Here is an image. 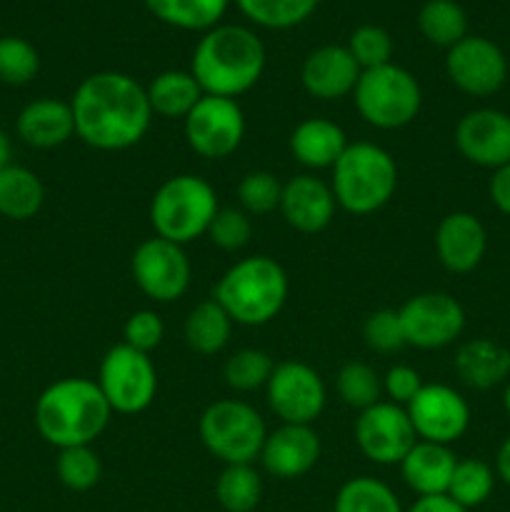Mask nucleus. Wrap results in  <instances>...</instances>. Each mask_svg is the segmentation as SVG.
<instances>
[{
  "instance_id": "f257e3e1",
  "label": "nucleus",
  "mask_w": 510,
  "mask_h": 512,
  "mask_svg": "<svg viewBox=\"0 0 510 512\" xmlns=\"http://www.w3.org/2000/svg\"><path fill=\"white\" fill-rule=\"evenodd\" d=\"M75 135L95 150H128L145 138L153 120L145 88L118 70L88 75L70 100Z\"/></svg>"
},
{
  "instance_id": "f03ea898",
  "label": "nucleus",
  "mask_w": 510,
  "mask_h": 512,
  "mask_svg": "<svg viewBox=\"0 0 510 512\" xmlns=\"http://www.w3.org/2000/svg\"><path fill=\"white\" fill-rule=\"evenodd\" d=\"M265 70L263 40L240 25H215L195 45L190 73L205 95L238 98Z\"/></svg>"
},
{
  "instance_id": "7ed1b4c3",
  "label": "nucleus",
  "mask_w": 510,
  "mask_h": 512,
  "mask_svg": "<svg viewBox=\"0 0 510 512\" xmlns=\"http://www.w3.org/2000/svg\"><path fill=\"white\" fill-rule=\"evenodd\" d=\"M113 415L98 383L88 378H63L40 393L35 403V428L45 443L58 450L93 445Z\"/></svg>"
},
{
  "instance_id": "20e7f679",
  "label": "nucleus",
  "mask_w": 510,
  "mask_h": 512,
  "mask_svg": "<svg viewBox=\"0 0 510 512\" xmlns=\"http://www.w3.org/2000/svg\"><path fill=\"white\" fill-rule=\"evenodd\" d=\"M230 320L248 328L270 323L288 300V275L278 260L250 255L230 265L213 290Z\"/></svg>"
},
{
  "instance_id": "39448f33",
  "label": "nucleus",
  "mask_w": 510,
  "mask_h": 512,
  "mask_svg": "<svg viewBox=\"0 0 510 512\" xmlns=\"http://www.w3.org/2000/svg\"><path fill=\"white\" fill-rule=\"evenodd\" d=\"M330 190L335 203L353 215H370L390 203L398 185L393 155L375 143H355L345 148L333 165Z\"/></svg>"
},
{
  "instance_id": "423d86ee",
  "label": "nucleus",
  "mask_w": 510,
  "mask_h": 512,
  "mask_svg": "<svg viewBox=\"0 0 510 512\" xmlns=\"http://www.w3.org/2000/svg\"><path fill=\"white\" fill-rule=\"evenodd\" d=\"M218 213V195L198 175H173L155 190L150 200V223L155 235L175 245H188L208 235Z\"/></svg>"
},
{
  "instance_id": "0eeeda50",
  "label": "nucleus",
  "mask_w": 510,
  "mask_h": 512,
  "mask_svg": "<svg viewBox=\"0 0 510 512\" xmlns=\"http://www.w3.org/2000/svg\"><path fill=\"white\" fill-rule=\"evenodd\" d=\"M353 100L365 123L380 130H398L418 118L423 93L410 70L385 63L360 73Z\"/></svg>"
},
{
  "instance_id": "6e6552de",
  "label": "nucleus",
  "mask_w": 510,
  "mask_h": 512,
  "mask_svg": "<svg viewBox=\"0 0 510 512\" xmlns=\"http://www.w3.org/2000/svg\"><path fill=\"white\" fill-rule=\"evenodd\" d=\"M265 438L263 418L243 400H218L200 415V440L225 465H253Z\"/></svg>"
},
{
  "instance_id": "1a4fd4ad",
  "label": "nucleus",
  "mask_w": 510,
  "mask_h": 512,
  "mask_svg": "<svg viewBox=\"0 0 510 512\" xmlns=\"http://www.w3.org/2000/svg\"><path fill=\"white\" fill-rule=\"evenodd\" d=\"M98 388L110 410L120 415H138L153 405L158 393V373L148 353L120 343L105 353L98 373Z\"/></svg>"
},
{
  "instance_id": "9d476101",
  "label": "nucleus",
  "mask_w": 510,
  "mask_h": 512,
  "mask_svg": "<svg viewBox=\"0 0 510 512\" xmlns=\"http://www.w3.org/2000/svg\"><path fill=\"white\" fill-rule=\"evenodd\" d=\"M183 120L190 150L205 160L228 158L245 138V115L233 98L203 95Z\"/></svg>"
},
{
  "instance_id": "9b49d317",
  "label": "nucleus",
  "mask_w": 510,
  "mask_h": 512,
  "mask_svg": "<svg viewBox=\"0 0 510 512\" xmlns=\"http://www.w3.org/2000/svg\"><path fill=\"white\" fill-rule=\"evenodd\" d=\"M405 345L418 350H440L455 343L465 330V310L448 293L413 295L398 310Z\"/></svg>"
},
{
  "instance_id": "f8f14e48",
  "label": "nucleus",
  "mask_w": 510,
  "mask_h": 512,
  "mask_svg": "<svg viewBox=\"0 0 510 512\" xmlns=\"http://www.w3.org/2000/svg\"><path fill=\"white\" fill-rule=\"evenodd\" d=\"M355 443L375 465H400L408 450L418 443L408 410L390 400L360 410L355 420Z\"/></svg>"
},
{
  "instance_id": "ddd939ff",
  "label": "nucleus",
  "mask_w": 510,
  "mask_h": 512,
  "mask_svg": "<svg viewBox=\"0 0 510 512\" xmlns=\"http://www.w3.org/2000/svg\"><path fill=\"white\" fill-rule=\"evenodd\" d=\"M130 270L135 285L155 303H173L190 288V260L183 245H175L158 235L135 248Z\"/></svg>"
},
{
  "instance_id": "4468645a",
  "label": "nucleus",
  "mask_w": 510,
  "mask_h": 512,
  "mask_svg": "<svg viewBox=\"0 0 510 512\" xmlns=\"http://www.w3.org/2000/svg\"><path fill=\"white\" fill-rule=\"evenodd\" d=\"M445 73L465 95L488 98L505 85L508 60L493 40L483 35H465L445 55Z\"/></svg>"
},
{
  "instance_id": "2eb2a0df",
  "label": "nucleus",
  "mask_w": 510,
  "mask_h": 512,
  "mask_svg": "<svg viewBox=\"0 0 510 512\" xmlns=\"http://www.w3.org/2000/svg\"><path fill=\"white\" fill-rule=\"evenodd\" d=\"M268 405L285 425H310L325 408V385L310 365L288 360L273 368L268 380Z\"/></svg>"
},
{
  "instance_id": "dca6fc26",
  "label": "nucleus",
  "mask_w": 510,
  "mask_h": 512,
  "mask_svg": "<svg viewBox=\"0 0 510 512\" xmlns=\"http://www.w3.org/2000/svg\"><path fill=\"white\" fill-rule=\"evenodd\" d=\"M418 440L425 443L448 445L465 435L470 425V405L463 395L450 385L430 383L418 390L413 400L405 405Z\"/></svg>"
},
{
  "instance_id": "f3484780",
  "label": "nucleus",
  "mask_w": 510,
  "mask_h": 512,
  "mask_svg": "<svg viewBox=\"0 0 510 512\" xmlns=\"http://www.w3.org/2000/svg\"><path fill=\"white\" fill-rule=\"evenodd\" d=\"M455 148L468 163L503 168L510 163V115L495 108L470 110L455 125Z\"/></svg>"
},
{
  "instance_id": "a211bd4d",
  "label": "nucleus",
  "mask_w": 510,
  "mask_h": 512,
  "mask_svg": "<svg viewBox=\"0 0 510 512\" xmlns=\"http://www.w3.org/2000/svg\"><path fill=\"white\" fill-rule=\"evenodd\" d=\"M320 458V438L310 425H280L268 433L260 460L273 478L295 480L315 468Z\"/></svg>"
},
{
  "instance_id": "6ab92c4d",
  "label": "nucleus",
  "mask_w": 510,
  "mask_h": 512,
  "mask_svg": "<svg viewBox=\"0 0 510 512\" xmlns=\"http://www.w3.org/2000/svg\"><path fill=\"white\" fill-rule=\"evenodd\" d=\"M335 208L338 203L330 185L315 175H295L283 185L280 213L298 233L313 235L328 228L335 218Z\"/></svg>"
},
{
  "instance_id": "aec40b11",
  "label": "nucleus",
  "mask_w": 510,
  "mask_h": 512,
  "mask_svg": "<svg viewBox=\"0 0 510 512\" xmlns=\"http://www.w3.org/2000/svg\"><path fill=\"white\" fill-rule=\"evenodd\" d=\"M488 250L485 225L473 213H450L440 220L435 230V253L450 273H470L478 268Z\"/></svg>"
},
{
  "instance_id": "412c9836",
  "label": "nucleus",
  "mask_w": 510,
  "mask_h": 512,
  "mask_svg": "<svg viewBox=\"0 0 510 512\" xmlns=\"http://www.w3.org/2000/svg\"><path fill=\"white\" fill-rule=\"evenodd\" d=\"M360 65L345 45H323L305 58L300 68L305 93L318 100H340L358 85Z\"/></svg>"
},
{
  "instance_id": "4be33fe9",
  "label": "nucleus",
  "mask_w": 510,
  "mask_h": 512,
  "mask_svg": "<svg viewBox=\"0 0 510 512\" xmlns=\"http://www.w3.org/2000/svg\"><path fill=\"white\" fill-rule=\"evenodd\" d=\"M18 135L25 145L40 150L58 148L75 135L70 103L55 98H38L25 105L18 115Z\"/></svg>"
},
{
  "instance_id": "5701e85b",
  "label": "nucleus",
  "mask_w": 510,
  "mask_h": 512,
  "mask_svg": "<svg viewBox=\"0 0 510 512\" xmlns=\"http://www.w3.org/2000/svg\"><path fill=\"white\" fill-rule=\"evenodd\" d=\"M455 465L458 460L448 445L418 440L400 463V473H403L405 485L418 493V498H430V495L448 493Z\"/></svg>"
},
{
  "instance_id": "b1692460",
  "label": "nucleus",
  "mask_w": 510,
  "mask_h": 512,
  "mask_svg": "<svg viewBox=\"0 0 510 512\" xmlns=\"http://www.w3.org/2000/svg\"><path fill=\"white\" fill-rule=\"evenodd\" d=\"M348 148L340 125L328 118H308L290 133V153L300 165L310 170L333 168Z\"/></svg>"
},
{
  "instance_id": "393cba45",
  "label": "nucleus",
  "mask_w": 510,
  "mask_h": 512,
  "mask_svg": "<svg viewBox=\"0 0 510 512\" xmlns=\"http://www.w3.org/2000/svg\"><path fill=\"white\" fill-rule=\"evenodd\" d=\"M455 373L465 385L488 390L510 375V350L490 338H475L455 353Z\"/></svg>"
},
{
  "instance_id": "a878e982",
  "label": "nucleus",
  "mask_w": 510,
  "mask_h": 512,
  "mask_svg": "<svg viewBox=\"0 0 510 512\" xmlns=\"http://www.w3.org/2000/svg\"><path fill=\"white\" fill-rule=\"evenodd\" d=\"M153 115L160 118H185L203 98V88L190 70H165L155 75L145 88Z\"/></svg>"
},
{
  "instance_id": "bb28decb",
  "label": "nucleus",
  "mask_w": 510,
  "mask_h": 512,
  "mask_svg": "<svg viewBox=\"0 0 510 512\" xmlns=\"http://www.w3.org/2000/svg\"><path fill=\"white\" fill-rule=\"evenodd\" d=\"M45 188L38 175L20 165L0 170V215L8 220H30L43 208Z\"/></svg>"
},
{
  "instance_id": "cd10ccee",
  "label": "nucleus",
  "mask_w": 510,
  "mask_h": 512,
  "mask_svg": "<svg viewBox=\"0 0 510 512\" xmlns=\"http://www.w3.org/2000/svg\"><path fill=\"white\" fill-rule=\"evenodd\" d=\"M233 320L220 308L218 300H203L190 310L185 320V343L200 355H215L228 345Z\"/></svg>"
},
{
  "instance_id": "c85d7f7f",
  "label": "nucleus",
  "mask_w": 510,
  "mask_h": 512,
  "mask_svg": "<svg viewBox=\"0 0 510 512\" xmlns=\"http://www.w3.org/2000/svg\"><path fill=\"white\" fill-rule=\"evenodd\" d=\"M143 3L160 23L208 33L220 23L230 0H143Z\"/></svg>"
},
{
  "instance_id": "c756f323",
  "label": "nucleus",
  "mask_w": 510,
  "mask_h": 512,
  "mask_svg": "<svg viewBox=\"0 0 510 512\" xmlns=\"http://www.w3.org/2000/svg\"><path fill=\"white\" fill-rule=\"evenodd\" d=\"M418 28L428 43L450 50L468 35V15L455 0H428L418 13Z\"/></svg>"
},
{
  "instance_id": "7c9ffc66",
  "label": "nucleus",
  "mask_w": 510,
  "mask_h": 512,
  "mask_svg": "<svg viewBox=\"0 0 510 512\" xmlns=\"http://www.w3.org/2000/svg\"><path fill=\"white\" fill-rule=\"evenodd\" d=\"M215 498L225 512H253L263 498V480L253 465H225L215 480Z\"/></svg>"
},
{
  "instance_id": "2f4dec72",
  "label": "nucleus",
  "mask_w": 510,
  "mask_h": 512,
  "mask_svg": "<svg viewBox=\"0 0 510 512\" xmlns=\"http://www.w3.org/2000/svg\"><path fill=\"white\" fill-rule=\"evenodd\" d=\"M335 512H403V508L390 485L360 475L340 488L335 498Z\"/></svg>"
},
{
  "instance_id": "473e14b6",
  "label": "nucleus",
  "mask_w": 510,
  "mask_h": 512,
  "mask_svg": "<svg viewBox=\"0 0 510 512\" xmlns=\"http://www.w3.org/2000/svg\"><path fill=\"white\" fill-rule=\"evenodd\" d=\"M320 0H235L240 13L260 28H295L315 13Z\"/></svg>"
},
{
  "instance_id": "72a5a7b5",
  "label": "nucleus",
  "mask_w": 510,
  "mask_h": 512,
  "mask_svg": "<svg viewBox=\"0 0 510 512\" xmlns=\"http://www.w3.org/2000/svg\"><path fill=\"white\" fill-rule=\"evenodd\" d=\"M495 478H498L495 470L488 463H483V460H458L445 495L453 498L465 510L478 508V505H483L493 495Z\"/></svg>"
},
{
  "instance_id": "f704fd0d",
  "label": "nucleus",
  "mask_w": 510,
  "mask_h": 512,
  "mask_svg": "<svg viewBox=\"0 0 510 512\" xmlns=\"http://www.w3.org/2000/svg\"><path fill=\"white\" fill-rule=\"evenodd\" d=\"M335 385H338L340 400L355 410L380 403V395H383V378L368 363H358V360L340 368Z\"/></svg>"
},
{
  "instance_id": "c9c22d12",
  "label": "nucleus",
  "mask_w": 510,
  "mask_h": 512,
  "mask_svg": "<svg viewBox=\"0 0 510 512\" xmlns=\"http://www.w3.org/2000/svg\"><path fill=\"white\" fill-rule=\"evenodd\" d=\"M273 360L268 353L255 348L238 350L235 355H230L228 363L223 368V378L228 383V388L240 390V393H250V390H258L263 385H268L270 375H273Z\"/></svg>"
},
{
  "instance_id": "e433bc0d",
  "label": "nucleus",
  "mask_w": 510,
  "mask_h": 512,
  "mask_svg": "<svg viewBox=\"0 0 510 512\" xmlns=\"http://www.w3.org/2000/svg\"><path fill=\"white\" fill-rule=\"evenodd\" d=\"M55 473L58 480L73 493H85L95 488L103 473L98 455L90 450V445H78V448H63L58 460H55Z\"/></svg>"
},
{
  "instance_id": "4c0bfd02",
  "label": "nucleus",
  "mask_w": 510,
  "mask_h": 512,
  "mask_svg": "<svg viewBox=\"0 0 510 512\" xmlns=\"http://www.w3.org/2000/svg\"><path fill=\"white\" fill-rule=\"evenodd\" d=\"M40 68L38 50L18 35L0 38V80L8 85H25Z\"/></svg>"
},
{
  "instance_id": "58836bf2",
  "label": "nucleus",
  "mask_w": 510,
  "mask_h": 512,
  "mask_svg": "<svg viewBox=\"0 0 510 512\" xmlns=\"http://www.w3.org/2000/svg\"><path fill=\"white\" fill-rule=\"evenodd\" d=\"M283 185L268 170H253L238 185V200L248 215H268L280 208Z\"/></svg>"
},
{
  "instance_id": "ea45409f",
  "label": "nucleus",
  "mask_w": 510,
  "mask_h": 512,
  "mask_svg": "<svg viewBox=\"0 0 510 512\" xmlns=\"http://www.w3.org/2000/svg\"><path fill=\"white\" fill-rule=\"evenodd\" d=\"M345 48L350 50V55L360 65V70L380 68L385 63H393L390 60V55H393V40L378 25H360V28H355L350 33V40Z\"/></svg>"
},
{
  "instance_id": "a19ab883",
  "label": "nucleus",
  "mask_w": 510,
  "mask_h": 512,
  "mask_svg": "<svg viewBox=\"0 0 510 512\" xmlns=\"http://www.w3.org/2000/svg\"><path fill=\"white\" fill-rule=\"evenodd\" d=\"M250 235H253L250 215L238 208H218V213H215L213 223L208 228V238L220 250H228V253L245 248L250 243Z\"/></svg>"
},
{
  "instance_id": "79ce46f5",
  "label": "nucleus",
  "mask_w": 510,
  "mask_h": 512,
  "mask_svg": "<svg viewBox=\"0 0 510 512\" xmlns=\"http://www.w3.org/2000/svg\"><path fill=\"white\" fill-rule=\"evenodd\" d=\"M365 345L375 353H395L405 345L403 325H400L398 310H375L368 315L363 325Z\"/></svg>"
},
{
  "instance_id": "37998d69",
  "label": "nucleus",
  "mask_w": 510,
  "mask_h": 512,
  "mask_svg": "<svg viewBox=\"0 0 510 512\" xmlns=\"http://www.w3.org/2000/svg\"><path fill=\"white\" fill-rule=\"evenodd\" d=\"M165 325L158 313L153 310H135L123 325V343L130 348L140 350V353H150L163 343Z\"/></svg>"
},
{
  "instance_id": "c03bdc74",
  "label": "nucleus",
  "mask_w": 510,
  "mask_h": 512,
  "mask_svg": "<svg viewBox=\"0 0 510 512\" xmlns=\"http://www.w3.org/2000/svg\"><path fill=\"white\" fill-rule=\"evenodd\" d=\"M420 388H423L420 373L418 370L408 368V365H395V368H390L383 378V393L388 395L390 403L395 405H408L410 400L418 395Z\"/></svg>"
},
{
  "instance_id": "a18cd8bd",
  "label": "nucleus",
  "mask_w": 510,
  "mask_h": 512,
  "mask_svg": "<svg viewBox=\"0 0 510 512\" xmlns=\"http://www.w3.org/2000/svg\"><path fill=\"white\" fill-rule=\"evenodd\" d=\"M490 200L503 215H510V163L493 170L490 178Z\"/></svg>"
},
{
  "instance_id": "49530a36",
  "label": "nucleus",
  "mask_w": 510,
  "mask_h": 512,
  "mask_svg": "<svg viewBox=\"0 0 510 512\" xmlns=\"http://www.w3.org/2000/svg\"><path fill=\"white\" fill-rule=\"evenodd\" d=\"M408 512H468L460 508L453 498L448 495H430V498H418L410 505Z\"/></svg>"
},
{
  "instance_id": "de8ad7c7",
  "label": "nucleus",
  "mask_w": 510,
  "mask_h": 512,
  "mask_svg": "<svg viewBox=\"0 0 510 512\" xmlns=\"http://www.w3.org/2000/svg\"><path fill=\"white\" fill-rule=\"evenodd\" d=\"M495 475L510 488V435L500 443L498 455H495Z\"/></svg>"
},
{
  "instance_id": "09e8293b",
  "label": "nucleus",
  "mask_w": 510,
  "mask_h": 512,
  "mask_svg": "<svg viewBox=\"0 0 510 512\" xmlns=\"http://www.w3.org/2000/svg\"><path fill=\"white\" fill-rule=\"evenodd\" d=\"M10 155H13V145H10L8 135L0 130V170L8 168L10 165Z\"/></svg>"
},
{
  "instance_id": "8fccbe9b",
  "label": "nucleus",
  "mask_w": 510,
  "mask_h": 512,
  "mask_svg": "<svg viewBox=\"0 0 510 512\" xmlns=\"http://www.w3.org/2000/svg\"><path fill=\"white\" fill-rule=\"evenodd\" d=\"M503 408H505V413L510 415V383L505 385V393H503Z\"/></svg>"
}]
</instances>
